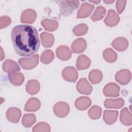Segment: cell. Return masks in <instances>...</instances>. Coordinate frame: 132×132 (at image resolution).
Masks as SVG:
<instances>
[{
  "instance_id": "6",
  "label": "cell",
  "mask_w": 132,
  "mask_h": 132,
  "mask_svg": "<svg viewBox=\"0 0 132 132\" xmlns=\"http://www.w3.org/2000/svg\"><path fill=\"white\" fill-rule=\"evenodd\" d=\"M62 76L64 79L70 82H75L78 78V73L73 67H67L62 72Z\"/></svg>"
},
{
  "instance_id": "39",
  "label": "cell",
  "mask_w": 132,
  "mask_h": 132,
  "mask_svg": "<svg viewBox=\"0 0 132 132\" xmlns=\"http://www.w3.org/2000/svg\"><path fill=\"white\" fill-rule=\"evenodd\" d=\"M91 3H93L94 4H97L98 3H99L101 1H89Z\"/></svg>"
},
{
  "instance_id": "15",
  "label": "cell",
  "mask_w": 132,
  "mask_h": 132,
  "mask_svg": "<svg viewBox=\"0 0 132 132\" xmlns=\"http://www.w3.org/2000/svg\"><path fill=\"white\" fill-rule=\"evenodd\" d=\"M56 53L57 57L62 60H69L72 55L69 47L65 45H61L57 47Z\"/></svg>"
},
{
  "instance_id": "5",
  "label": "cell",
  "mask_w": 132,
  "mask_h": 132,
  "mask_svg": "<svg viewBox=\"0 0 132 132\" xmlns=\"http://www.w3.org/2000/svg\"><path fill=\"white\" fill-rule=\"evenodd\" d=\"M130 72L127 69H122L118 71L115 75V79L122 85L127 84L131 80Z\"/></svg>"
},
{
  "instance_id": "28",
  "label": "cell",
  "mask_w": 132,
  "mask_h": 132,
  "mask_svg": "<svg viewBox=\"0 0 132 132\" xmlns=\"http://www.w3.org/2000/svg\"><path fill=\"white\" fill-rule=\"evenodd\" d=\"M103 56L108 62H113L117 59V53L111 48L105 49L103 52Z\"/></svg>"
},
{
  "instance_id": "23",
  "label": "cell",
  "mask_w": 132,
  "mask_h": 132,
  "mask_svg": "<svg viewBox=\"0 0 132 132\" xmlns=\"http://www.w3.org/2000/svg\"><path fill=\"white\" fill-rule=\"evenodd\" d=\"M120 120L121 123L126 126H129L131 125L132 124L131 114L126 107L123 108L121 110L120 116Z\"/></svg>"
},
{
  "instance_id": "3",
  "label": "cell",
  "mask_w": 132,
  "mask_h": 132,
  "mask_svg": "<svg viewBox=\"0 0 132 132\" xmlns=\"http://www.w3.org/2000/svg\"><path fill=\"white\" fill-rule=\"evenodd\" d=\"M18 62L24 69H32L35 68L39 63V55H35L28 58H20Z\"/></svg>"
},
{
  "instance_id": "14",
  "label": "cell",
  "mask_w": 132,
  "mask_h": 132,
  "mask_svg": "<svg viewBox=\"0 0 132 132\" xmlns=\"http://www.w3.org/2000/svg\"><path fill=\"white\" fill-rule=\"evenodd\" d=\"M94 9V6L88 3L81 5L79 10L77 13V18H85L88 17Z\"/></svg>"
},
{
  "instance_id": "26",
  "label": "cell",
  "mask_w": 132,
  "mask_h": 132,
  "mask_svg": "<svg viewBox=\"0 0 132 132\" xmlns=\"http://www.w3.org/2000/svg\"><path fill=\"white\" fill-rule=\"evenodd\" d=\"M41 24L46 30L53 31L58 27V23L56 20L45 19L42 21Z\"/></svg>"
},
{
  "instance_id": "36",
  "label": "cell",
  "mask_w": 132,
  "mask_h": 132,
  "mask_svg": "<svg viewBox=\"0 0 132 132\" xmlns=\"http://www.w3.org/2000/svg\"><path fill=\"white\" fill-rule=\"evenodd\" d=\"M126 3V1H117L116 3V8L119 14L121 13L124 10Z\"/></svg>"
},
{
  "instance_id": "34",
  "label": "cell",
  "mask_w": 132,
  "mask_h": 132,
  "mask_svg": "<svg viewBox=\"0 0 132 132\" xmlns=\"http://www.w3.org/2000/svg\"><path fill=\"white\" fill-rule=\"evenodd\" d=\"M51 130L50 125L43 122H41L36 124L32 128L34 132H49Z\"/></svg>"
},
{
  "instance_id": "10",
  "label": "cell",
  "mask_w": 132,
  "mask_h": 132,
  "mask_svg": "<svg viewBox=\"0 0 132 132\" xmlns=\"http://www.w3.org/2000/svg\"><path fill=\"white\" fill-rule=\"evenodd\" d=\"M21 111L16 107H11L6 111L7 119L11 122L18 123L21 117Z\"/></svg>"
},
{
  "instance_id": "37",
  "label": "cell",
  "mask_w": 132,
  "mask_h": 132,
  "mask_svg": "<svg viewBox=\"0 0 132 132\" xmlns=\"http://www.w3.org/2000/svg\"><path fill=\"white\" fill-rule=\"evenodd\" d=\"M1 60H2L4 57H5V55H4V53L3 52V48L2 47H1Z\"/></svg>"
},
{
  "instance_id": "7",
  "label": "cell",
  "mask_w": 132,
  "mask_h": 132,
  "mask_svg": "<svg viewBox=\"0 0 132 132\" xmlns=\"http://www.w3.org/2000/svg\"><path fill=\"white\" fill-rule=\"evenodd\" d=\"M120 90V88L117 84L111 82L105 86L103 89V93L106 96L117 97L119 95Z\"/></svg>"
},
{
  "instance_id": "17",
  "label": "cell",
  "mask_w": 132,
  "mask_h": 132,
  "mask_svg": "<svg viewBox=\"0 0 132 132\" xmlns=\"http://www.w3.org/2000/svg\"><path fill=\"white\" fill-rule=\"evenodd\" d=\"M41 106L40 101L36 97H31L29 98L25 105L24 110L27 112L36 111L38 110Z\"/></svg>"
},
{
  "instance_id": "31",
  "label": "cell",
  "mask_w": 132,
  "mask_h": 132,
  "mask_svg": "<svg viewBox=\"0 0 132 132\" xmlns=\"http://www.w3.org/2000/svg\"><path fill=\"white\" fill-rule=\"evenodd\" d=\"M54 58V54L50 50H46L43 51L41 56V61L44 64H48L52 62Z\"/></svg>"
},
{
  "instance_id": "25",
  "label": "cell",
  "mask_w": 132,
  "mask_h": 132,
  "mask_svg": "<svg viewBox=\"0 0 132 132\" xmlns=\"http://www.w3.org/2000/svg\"><path fill=\"white\" fill-rule=\"evenodd\" d=\"M41 39L42 45L45 47H51L54 42V37L52 34L47 32H43L41 35Z\"/></svg>"
},
{
  "instance_id": "22",
  "label": "cell",
  "mask_w": 132,
  "mask_h": 132,
  "mask_svg": "<svg viewBox=\"0 0 132 132\" xmlns=\"http://www.w3.org/2000/svg\"><path fill=\"white\" fill-rule=\"evenodd\" d=\"M124 105V101L122 98L107 99L104 102V106L108 108H120Z\"/></svg>"
},
{
  "instance_id": "35",
  "label": "cell",
  "mask_w": 132,
  "mask_h": 132,
  "mask_svg": "<svg viewBox=\"0 0 132 132\" xmlns=\"http://www.w3.org/2000/svg\"><path fill=\"white\" fill-rule=\"evenodd\" d=\"M11 22V19L7 16H2L0 19V28L2 29L9 26Z\"/></svg>"
},
{
  "instance_id": "32",
  "label": "cell",
  "mask_w": 132,
  "mask_h": 132,
  "mask_svg": "<svg viewBox=\"0 0 132 132\" xmlns=\"http://www.w3.org/2000/svg\"><path fill=\"white\" fill-rule=\"evenodd\" d=\"M102 109L97 105L93 106L88 111V115L92 120H97L101 117Z\"/></svg>"
},
{
  "instance_id": "2",
  "label": "cell",
  "mask_w": 132,
  "mask_h": 132,
  "mask_svg": "<svg viewBox=\"0 0 132 132\" xmlns=\"http://www.w3.org/2000/svg\"><path fill=\"white\" fill-rule=\"evenodd\" d=\"M56 2L59 5L61 14L64 16L71 14L79 5L78 1H57Z\"/></svg>"
},
{
  "instance_id": "11",
  "label": "cell",
  "mask_w": 132,
  "mask_h": 132,
  "mask_svg": "<svg viewBox=\"0 0 132 132\" xmlns=\"http://www.w3.org/2000/svg\"><path fill=\"white\" fill-rule=\"evenodd\" d=\"M120 21L118 14L113 9H109L107 16L104 20V22L107 26H114L118 24Z\"/></svg>"
},
{
  "instance_id": "13",
  "label": "cell",
  "mask_w": 132,
  "mask_h": 132,
  "mask_svg": "<svg viewBox=\"0 0 132 132\" xmlns=\"http://www.w3.org/2000/svg\"><path fill=\"white\" fill-rule=\"evenodd\" d=\"M3 70L8 73H11L13 72H16L20 70V68L17 63L11 59H7L3 63Z\"/></svg>"
},
{
  "instance_id": "19",
  "label": "cell",
  "mask_w": 132,
  "mask_h": 132,
  "mask_svg": "<svg viewBox=\"0 0 132 132\" xmlns=\"http://www.w3.org/2000/svg\"><path fill=\"white\" fill-rule=\"evenodd\" d=\"M91 64V61L90 59L84 55H81L79 56L76 61V68L78 70H85L88 69Z\"/></svg>"
},
{
  "instance_id": "12",
  "label": "cell",
  "mask_w": 132,
  "mask_h": 132,
  "mask_svg": "<svg viewBox=\"0 0 132 132\" xmlns=\"http://www.w3.org/2000/svg\"><path fill=\"white\" fill-rule=\"evenodd\" d=\"M87 47V42L83 38L76 39L71 45V49L74 53H82Z\"/></svg>"
},
{
  "instance_id": "8",
  "label": "cell",
  "mask_w": 132,
  "mask_h": 132,
  "mask_svg": "<svg viewBox=\"0 0 132 132\" xmlns=\"http://www.w3.org/2000/svg\"><path fill=\"white\" fill-rule=\"evenodd\" d=\"M37 18V14L35 10L31 9L25 10L21 15V22L23 23H33Z\"/></svg>"
},
{
  "instance_id": "18",
  "label": "cell",
  "mask_w": 132,
  "mask_h": 132,
  "mask_svg": "<svg viewBox=\"0 0 132 132\" xmlns=\"http://www.w3.org/2000/svg\"><path fill=\"white\" fill-rule=\"evenodd\" d=\"M91 105V99L87 96H81L78 98L75 103V107L80 110L87 109Z\"/></svg>"
},
{
  "instance_id": "38",
  "label": "cell",
  "mask_w": 132,
  "mask_h": 132,
  "mask_svg": "<svg viewBox=\"0 0 132 132\" xmlns=\"http://www.w3.org/2000/svg\"><path fill=\"white\" fill-rule=\"evenodd\" d=\"M104 2L106 3V4H111L113 2H114V1H109V0H107V1H104Z\"/></svg>"
},
{
  "instance_id": "1",
  "label": "cell",
  "mask_w": 132,
  "mask_h": 132,
  "mask_svg": "<svg viewBox=\"0 0 132 132\" xmlns=\"http://www.w3.org/2000/svg\"><path fill=\"white\" fill-rule=\"evenodd\" d=\"M11 40L15 52L21 56L28 57L36 53L40 46L37 29L29 25H19L11 31Z\"/></svg>"
},
{
  "instance_id": "20",
  "label": "cell",
  "mask_w": 132,
  "mask_h": 132,
  "mask_svg": "<svg viewBox=\"0 0 132 132\" xmlns=\"http://www.w3.org/2000/svg\"><path fill=\"white\" fill-rule=\"evenodd\" d=\"M118 113V111L105 110L103 114V119L106 124H112L117 121Z\"/></svg>"
},
{
  "instance_id": "9",
  "label": "cell",
  "mask_w": 132,
  "mask_h": 132,
  "mask_svg": "<svg viewBox=\"0 0 132 132\" xmlns=\"http://www.w3.org/2000/svg\"><path fill=\"white\" fill-rule=\"evenodd\" d=\"M76 88L81 94L89 95L92 91V87L85 78H81L77 83Z\"/></svg>"
},
{
  "instance_id": "21",
  "label": "cell",
  "mask_w": 132,
  "mask_h": 132,
  "mask_svg": "<svg viewBox=\"0 0 132 132\" xmlns=\"http://www.w3.org/2000/svg\"><path fill=\"white\" fill-rule=\"evenodd\" d=\"M40 84L36 79L29 80L26 85V90L30 95H34L37 93L40 90Z\"/></svg>"
},
{
  "instance_id": "30",
  "label": "cell",
  "mask_w": 132,
  "mask_h": 132,
  "mask_svg": "<svg viewBox=\"0 0 132 132\" xmlns=\"http://www.w3.org/2000/svg\"><path fill=\"white\" fill-rule=\"evenodd\" d=\"M36 121V118L34 114L29 113L24 115L22 122L24 126L25 127H31Z\"/></svg>"
},
{
  "instance_id": "27",
  "label": "cell",
  "mask_w": 132,
  "mask_h": 132,
  "mask_svg": "<svg viewBox=\"0 0 132 132\" xmlns=\"http://www.w3.org/2000/svg\"><path fill=\"white\" fill-rule=\"evenodd\" d=\"M103 74L100 70H93L89 74V79L93 84L99 83L102 79Z\"/></svg>"
},
{
  "instance_id": "33",
  "label": "cell",
  "mask_w": 132,
  "mask_h": 132,
  "mask_svg": "<svg viewBox=\"0 0 132 132\" xmlns=\"http://www.w3.org/2000/svg\"><path fill=\"white\" fill-rule=\"evenodd\" d=\"M88 26L86 24L82 23L75 26L73 29V32L75 35L80 36L86 34L88 31Z\"/></svg>"
},
{
  "instance_id": "24",
  "label": "cell",
  "mask_w": 132,
  "mask_h": 132,
  "mask_svg": "<svg viewBox=\"0 0 132 132\" xmlns=\"http://www.w3.org/2000/svg\"><path fill=\"white\" fill-rule=\"evenodd\" d=\"M9 79L13 85L20 86L24 82V76L21 73L13 72L9 74Z\"/></svg>"
},
{
  "instance_id": "4",
  "label": "cell",
  "mask_w": 132,
  "mask_h": 132,
  "mask_svg": "<svg viewBox=\"0 0 132 132\" xmlns=\"http://www.w3.org/2000/svg\"><path fill=\"white\" fill-rule=\"evenodd\" d=\"M53 111L56 116L59 118H63L67 116L70 111L69 105L64 102L57 103L53 107Z\"/></svg>"
},
{
  "instance_id": "16",
  "label": "cell",
  "mask_w": 132,
  "mask_h": 132,
  "mask_svg": "<svg viewBox=\"0 0 132 132\" xmlns=\"http://www.w3.org/2000/svg\"><path fill=\"white\" fill-rule=\"evenodd\" d=\"M111 44L116 50L122 52L125 51L128 47V41L125 38L119 37L113 40Z\"/></svg>"
},
{
  "instance_id": "29",
  "label": "cell",
  "mask_w": 132,
  "mask_h": 132,
  "mask_svg": "<svg viewBox=\"0 0 132 132\" xmlns=\"http://www.w3.org/2000/svg\"><path fill=\"white\" fill-rule=\"evenodd\" d=\"M106 14V9L104 7L100 6L96 7L94 13L91 16L93 21H97L101 20Z\"/></svg>"
}]
</instances>
